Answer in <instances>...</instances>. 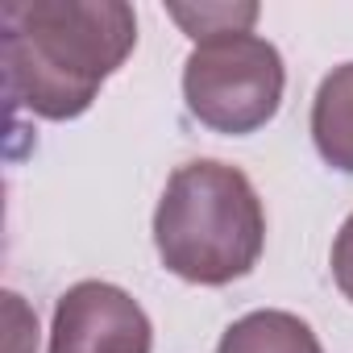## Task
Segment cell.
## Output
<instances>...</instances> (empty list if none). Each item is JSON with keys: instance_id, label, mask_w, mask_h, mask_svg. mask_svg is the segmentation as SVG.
I'll use <instances>...</instances> for the list:
<instances>
[{"instance_id": "5b68a950", "label": "cell", "mask_w": 353, "mask_h": 353, "mask_svg": "<svg viewBox=\"0 0 353 353\" xmlns=\"http://www.w3.org/2000/svg\"><path fill=\"white\" fill-rule=\"evenodd\" d=\"M312 141L332 170L353 174V63H341L320 79L312 100Z\"/></svg>"}, {"instance_id": "7a4b0ae2", "label": "cell", "mask_w": 353, "mask_h": 353, "mask_svg": "<svg viewBox=\"0 0 353 353\" xmlns=\"http://www.w3.org/2000/svg\"><path fill=\"white\" fill-rule=\"evenodd\" d=\"M154 250L174 279L196 287L245 279L266 250V208L254 183L216 158L179 166L154 208Z\"/></svg>"}, {"instance_id": "8992f818", "label": "cell", "mask_w": 353, "mask_h": 353, "mask_svg": "<svg viewBox=\"0 0 353 353\" xmlns=\"http://www.w3.org/2000/svg\"><path fill=\"white\" fill-rule=\"evenodd\" d=\"M216 353H324V349L307 320H299L295 312L262 307V312H245L241 320H233Z\"/></svg>"}, {"instance_id": "277c9868", "label": "cell", "mask_w": 353, "mask_h": 353, "mask_svg": "<svg viewBox=\"0 0 353 353\" xmlns=\"http://www.w3.org/2000/svg\"><path fill=\"white\" fill-rule=\"evenodd\" d=\"M154 324L117 283H75L54 303L50 353H150Z\"/></svg>"}, {"instance_id": "ba28073f", "label": "cell", "mask_w": 353, "mask_h": 353, "mask_svg": "<svg viewBox=\"0 0 353 353\" xmlns=\"http://www.w3.org/2000/svg\"><path fill=\"white\" fill-rule=\"evenodd\" d=\"M332 279H336L341 295L353 303V212L345 216V225L332 241Z\"/></svg>"}, {"instance_id": "52a82bcc", "label": "cell", "mask_w": 353, "mask_h": 353, "mask_svg": "<svg viewBox=\"0 0 353 353\" xmlns=\"http://www.w3.org/2000/svg\"><path fill=\"white\" fill-rule=\"evenodd\" d=\"M170 17L179 21L188 30V38L200 46V42L221 38V34H245L258 21V5H200V9L170 5Z\"/></svg>"}, {"instance_id": "6da1fadb", "label": "cell", "mask_w": 353, "mask_h": 353, "mask_svg": "<svg viewBox=\"0 0 353 353\" xmlns=\"http://www.w3.org/2000/svg\"><path fill=\"white\" fill-rule=\"evenodd\" d=\"M137 46L125 0H9L0 63L9 100L42 121L83 117Z\"/></svg>"}, {"instance_id": "3957f363", "label": "cell", "mask_w": 353, "mask_h": 353, "mask_svg": "<svg viewBox=\"0 0 353 353\" xmlns=\"http://www.w3.org/2000/svg\"><path fill=\"white\" fill-rule=\"evenodd\" d=\"M287 92V67L274 42L245 34H221L200 42L183 63L188 112L225 137L258 133L274 121Z\"/></svg>"}]
</instances>
